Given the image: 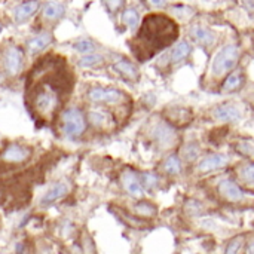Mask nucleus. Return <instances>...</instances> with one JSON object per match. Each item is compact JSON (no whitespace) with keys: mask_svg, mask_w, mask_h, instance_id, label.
Segmentation results:
<instances>
[{"mask_svg":"<svg viewBox=\"0 0 254 254\" xmlns=\"http://www.w3.org/2000/svg\"><path fill=\"white\" fill-rule=\"evenodd\" d=\"M147 3L152 7H155V9H161V7H165L167 6L168 0H147Z\"/></svg>","mask_w":254,"mask_h":254,"instance_id":"f704fd0d","label":"nucleus"},{"mask_svg":"<svg viewBox=\"0 0 254 254\" xmlns=\"http://www.w3.org/2000/svg\"><path fill=\"white\" fill-rule=\"evenodd\" d=\"M241 179L243 182H246L247 185H254V162L246 165L241 170Z\"/></svg>","mask_w":254,"mask_h":254,"instance_id":"c756f323","label":"nucleus"},{"mask_svg":"<svg viewBox=\"0 0 254 254\" xmlns=\"http://www.w3.org/2000/svg\"><path fill=\"white\" fill-rule=\"evenodd\" d=\"M61 60L46 57L30 73L27 100L34 116L40 121H54L73 88V80Z\"/></svg>","mask_w":254,"mask_h":254,"instance_id":"f257e3e1","label":"nucleus"},{"mask_svg":"<svg viewBox=\"0 0 254 254\" xmlns=\"http://www.w3.org/2000/svg\"><path fill=\"white\" fill-rule=\"evenodd\" d=\"M213 116L219 121H223V122H238L243 115H241V110L235 104L225 103L222 106H217L213 110Z\"/></svg>","mask_w":254,"mask_h":254,"instance_id":"4468645a","label":"nucleus"},{"mask_svg":"<svg viewBox=\"0 0 254 254\" xmlns=\"http://www.w3.org/2000/svg\"><path fill=\"white\" fill-rule=\"evenodd\" d=\"M190 39L198 43V45H202V46H211L216 40V34L213 30H210L208 27H204V25H193L190 28Z\"/></svg>","mask_w":254,"mask_h":254,"instance_id":"dca6fc26","label":"nucleus"},{"mask_svg":"<svg viewBox=\"0 0 254 254\" xmlns=\"http://www.w3.org/2000/svg\"><path fill=\"white\" fill-rule=\"evenodd\" d=\"M113 68H115V71H118L121 76H124V77L128 79V80L135 82V80H138V77H140L138 68H137L131 61H128V60L121 58V60L115 61Z\"/></svg>","mask_w":254,"mask_h":254,"instance_id":"f3484780","label":"nucleus"},{"mask_svg":"<svg viewBox=\"0 0 254 254\" xmlns=\"http://www.w3.org/2000/svg\"><path fill=\"white\" fill-rule=\"evenodd\" d=\"M122 22L129 28V30H135L140 24V15L135 9L129 7V9H125L124 13H122Z\"/></svg>","mask_w":254,"mask_h":254,"instance_id":"393cba45","label":"nucleus"},{"mask_svg":"<svg viewBox=\"0 0 254 254\" xmlns=\"http://www.w3.org/2000/svg\"><path fill=\"white\" fill-rule=\"evenodd\" d=\"M121 186L131 198L141 199L144 195V189L141 186L140 174L131 168H127L121 173Z\"/></svg>","mask_w":254,"mask_h":254,"instance_id":"0eeeda50","label":"nucleus"},{"mask_svg":"<svg viewBox=\"0 0 254 254\" xmlns=\"http://www.w3.org/2000/svg\"><path fill=\"white\" fill-rule=\"evenodd\" d=\"M60 235L61 237H70L71 234H73V231H74V225L71 223V222H68V220H65V222H63L61 225H60Z\"/></svg>","mask_w":254,"mask_h":254,"instance_id":"2f4dec72","label":"nucleus"},{"mask_svg":"<svg viewBox=\"0 0 254 254\" xmlns=\"http://www.w3.org/2000/svg\"><path fill=\"white\" fill-rule=\"evenodd\" d=\"M86 131V116L79 107H68L61 113V132L68 140H77Z\"/></svg>","mask_w":254,"mask_h":254,"instance_id":"7ed1b4c3","label":"nucleus"},{"mask_svg":"<svg viewBox=\"0 0 254 254\" xmlns=\"http://www.w3.org/2000/svg\"><path fill=\"white\" fill-rule=\"evenodd\" d=\"M88 121L98 131H107L113 125L112 115L107 110L101 109V107H92L88 112Z\"/></svg>","mask_w":254,"mask_h":254,"instance_id":"f8f14e48","label":"nucleus"},{"mask_svg":"<svg viewBox=\"0 0 254 254\" xmlns=\"http://www.w3.org/2000/svg\"><path fill=\"white\" fill-rule=\"evenodd\" d=\"M243 7H246L249 12H254V0H241Z\"/></svg>","mask_w":254,"mask_h":254,"instance_id":"c9c22d12","label":"nucleus"},{"mask_svg":"<svg viewBox=\"0 0 254 254\" xmlns=\"http://www.w3.org/2000/svg\"><path fill=\"white\" fill-rule=\"evenodd\" d=\"M0 33H1V24H0Z\"/></svg>","mask_w":254,"mask_h":254,"instance_id":"4c0bfd02","label":"nucleus"},{"mask_svg":"<svg viewBox=\"0 0 254 254\" xmlns=\"http://www.w3.org/2000/svg\"><path fill=\"white\" fill-rule=\"evenodd\" d=\"M140 180H141L143 189L147 190V192L155 190L159 186V182H161L159 176L156 173H153V171H144V173H141L140 174Z\"/></svg>","mask_w":254,"mask_h":254,"instance_id":"b1692460","label":"nucleus"},{"mask_svg":"<svg viewBox=\"0 0 254 254\" xmlns=\"http://www.w3.org/2000/svg\"><path fill=\"white\" fill-rule=\"evenodd\" d=\"M164 173L168 176H177L182 173V161L177 155H170L162 164Z\"/></svg>","mask_w":254,"mask_h":254,"instance_id":"5701e85b","label":"nucleus"},{"mask_svg":"<svg viewBox=\"0 0 254 254\" xmlns=\"http://www.w3.org/2000/svg\"><path fill=\"white\" fill-rule=\"evenodd\" d=\"M39 0H27L19 3L15 9H13V18L18 24H22L25 21H28L39 9Z\"/></svg>","mask_w":254,"mask_h":254,"instance_id":"2eb2a0df","label":"nucleus"},{"mask_svg":"<svg viewBox=\"0 0 254 254\" xmlns=\"http://www.w3.org/2000/svg\"><path fill=\"white\" fill-rule=\"evenodd\" d=\"M61 254H67V253H61Z\"/></svg>","mask_w":254,"mask_h":254,"instance_id":"58836bf2","label":"nucleus"},{"mask_svg":"<svg viewBox=\"0 0 254 254\" xmlns=\"http://www.w3.org/2000/svg\"><path fill=\"white\" fill-rule=\"evenodd\" d=\"M54 42V37L49 31H43L40 34H36L34 37H31L28 42H27V49L31 52V54H37L40 51H43L45 48H48L51 43Z\"/></svg>","mask_w":254,"mask_h":254,"instance_id":"a211bd4d","label":"nucleus"},{"mask_svg":"<svg viewBox=\"0 0 254 254\" xmlns=\"http://www.w3.org/2000/svg\"><path fill=\"white\" fill-rule=\"evenodd\" d=\"M229 162V158L223 153H213V155H208L205 156L204 159L199 161L198 164V171L202 173V174H208V173H213V171H217V170H222L228 165Z\"/></svg>","mask_w":254,"mask_h":254,"instance_id":"ddd939ff","label":"nucleus"},{"mask_svg":"<svg viewBox=\"0 0 254 254\" xmlns=\"http://www.w3.org/2000/svg\"><path fill=\"white\" fill-rule=\"evenodd\" d=\"M125 4V0H104V6L109 13H116L119 12Z\"/></svg>","mask_w":254,"mask_h":254,"instance_id":"7c9ffc66","label":"nucleus"},{"mask_svg":"<svg viewBox=\"0 0 254 254\" xmlns=\"http://www.w3.org/2000/svg\"><path fill=\"white\" fill-rule=\"evenodd\" d=\"M179 36V27L174 19L167 15H147L134 39L132 51L135 57L146 61L152 55L173 45Z\"/></svg>","mask_w":254,"mask_h":254,"instance_id":"f03ea898","label":"nucleus"},{"mask_svg":"<svg viewBox=\"0 0 254 254\" xmlns=\"http://www.w3.org/2000/svg\"><path fill=\"white\" fill-rule=\"evenodd\" d=\"M247 254H254V243L249 244V249H247Z\"/></svg>","mask_w":254,"mask_h":254,"instance_id":"e433bc0d","label":"nucleus"},{"mask_svg":"<svg viewBox=\"0 0 254 254\" xmlns=\"http://www.w3.org/2000/svg\"><path fill=\"white\" fill-rule=\"evenodd\" d=\"M240 60V49L234 43L225 45L214 57L211 64V71L216 77H222L228 73H231Z\"/></svg>","mask_w":254,"mask_h":254,"instance_id":"20e7f679","label":"nucleus"},{"mask_svg":"<svg viewBox=\"0 0 254 254\" xmlns=\"http://www.w3.org/2000/svg\"><path fill=\"white\" fill-rule=\"evenodd\" d=\"M24 61V51L19 46H9L3 54V67L9 76L19 74Z\"/></svg>","mask_w":254,"mask_h":254,"instance_id":"6e6552de","label":"nucleus"},{"mask_svg":"<svg viewBox=\"0 0 254 254\" xmlns=\"http://www.w3.org/2000/svg\"><path fill=\"white\" fill-rule=\"evenodd\" d=\"M88 100L94 104H119L124 100V92L116 88H104V86H92L88 91Z\"/></svg>","mask_w":254,"mask_h":254,"instance_id":"423d86ee","label":"nucleus"},{"mask_svg":"<svg viewBox=\"0 0 254 254\" xmlns=\"http://www.w3.org/2000/svg\"><path fill=\"white\" fill-rule=\"evenodd\" d=\"M152 137L153 140L161 146V147H170L176 141V131L173 127L167 122H158L153 129H152Z\"/></svg>","mask_w":254,"mask_h":254,"instance_id":"9d476101","label":"nucleus"},{"mask_svg":"<svg viewBox=\"0 0 254 254\" xmlns=\"http://www.w3.org/2000/svg\"><path fill=\"white\" fill-rule=\"evenodd\" d=\"M170 122L179 124V125H186L192 121V112L185 107H177L170 112Z\"/></svg>","mask_w":254,"mask_h":254,"instance_id":"4be33fe9","label":"nucleus"},{"mask_svg":"<svg viewBox=\"0 0 254 254\" xmlns=\"http://www.w3.org/2000/svg\"><path fill=\"white\" fill-rule=\"evenodd\" d=\"M33 156V149L21 143H7L0 152V164L7 167H16L28 162Z\"/></svg>","mask_w":254,"mask_h":254,"instance_id":"39448f33","label":"nucleus"},{"mask_svg":"<svg viewBox=\"0 0 254 254\" xmlns=\"http://www.w3.org/2000/svg\"><path fill=\"white\" fill-rule=\"evenodd\" d=\"M243 85V74L238 73V71H234L228 76V79L225 80L223 83V91H228V92H232V91H237L240 89Z\"/></svg>","mask_w":254,"mask_h":254,"instance_id":"a878e982","label":"nucleus"},{"mask_svg":"<svg viewBox=\"0 0 254 254\" xmlns=\"http://www.w3.org/2000/svg\"><path fill=\"white\" fill-rule=\"evenodd\" d=\"M199 146H198V143H195V141H190V143H188V144H185V147H183V150H182V153H183V158L188 161V162H193V161H196V158L199 156Z\"/></svg>","mask_w":254,"mask_h":254,"instance_id":"c85d7f7f","label":"nucleus"},{"mask_svg":"<svg viewBox=\"0 0 254 254\" xmlns=\"http://www.w3.org/2000/svg\"><path fill=\"white\" fill-rule=\"evenodd\" d=\"M42 12H43L45 19H48V21H57V19H60L64 15L65 9H64V4H61L57 0H48L43 4V10Z\"/></svg>","mask_w":254,"mask_h":254,"instance_id":"6ab92c4d","label":"nucleus"},{"mask_svg":"<svg viewBox=\"0 0 254 254\" xmlns=\"http://www.w3.org/2000/svg\"><path fill=\"white\" fill-rule=\"evenodd\" d=\"M70 193V185L67 182H57L54 183L40 198V207H51L60 199L65 198Z\"/></svg>","mask_w":254,"mask_h":254,"instance_id":"1a4fd4ad","label":"nucleus"},{"mask_svg":"<svg viewBox=\"0 0 254 254\" xmlns=\"http://www.w3.org/2000/svg\"><path fill=\"white\" fill-rule=\"evenodd\" d=\"M71 46H73L74 51L82 52L83 55H85V54H92V52L97 49L95 43H94L92 40H89V39H79V40L73 42Z\"/></svg>","mask_w":254,"mask_h":254,"instance_id":"cd10ccee","label":"nucleus"},{"mask_svg":"<svg viewBox=\"0 0 254 254\" xmlns=\"http://www.w3.org/2000/svg\"><path fill=\"white\" fill-rule=\"evenodd\" d=\"M103 60H104V58H103V55H100V54H85V55L77 61V64H79V67L89 68V67H95V65L101 64Z\"/></svg>","mask_w":254,"mask_h":254,"instance_id":"bb28decb","label":"nucleus"},{"mask_svg":"<svg viewBox=\"0 0 254 254\" xmlns=\"http://www.w3.org/2000/svg\"><path fill=\"white\" fill-rule=\"evenodd\" d=\"M15 254H33L27 243H18L15 247Z\"/></svg>","mask_w":254,"mask_h":254,"instance_id":"72a5a7b5","label":"nucleus"},{"mask_svg":"<svg viewBox=\"0 0 254 254\" xmlns=\"http://www.w3.org/2000/svg\"><path fill=\"white\" fill-rule=\"evenodd\" d=\"M0 254H6V253H0Z\"/></svg>","mask_w":254,"mask_h":254,"instance_id":"ea45409f","label":"nucleus"},{"mask_svg":"<svg viewBox=\"0 0 254 254\" xmlns=\"http://www.w3.org/2000/svg\"><path fill=\"white\" fill-rule=\"evenodd\" d=\"M190 51H192V48H190V45H189L188 42H185V40H183V42H179V43L173 48V51H171V54H170V61H171L173 64L180 63V61H183L185 58L189 57Z\"/></svg>","mask_w":254,"mask_h":254,"instance_id":"aec40b11","label":"nucleus"},{"mask_svg":"<svg viewBox=\"0 0 254 254\" xmlns=\"http://www.w3.org/2000/svg\"><path fill=\"white\" fill-rule=\"evenodd\" d=\"M240 247H241L240 240H234V241H231V243H229V246H228V249H226L225 254H237L238 253V250H240Z\"/></svg>","mask_w":254,"mask_h":254,"instance_id":"473e14b6","label":"nucleus"},{"mask_svg":"<svg viewBox=\"0 0 254 254\" xmlns=\"http://www.w3.org/2000/svg\"><path fill=\"white\" fill-rule=\"evenodd\" d=\"M217 192L228 202H238L244 198L243 189L231 179H222L217 185Z\"/></svg>","mask_w":254,"mask_h":254,"instance_id":"9b49d317","label":"nucleus"},{"mask_svg":"<svg viewBox=\"0 0 254 254\" xmlns=\"http://www.w3.org/2000/svg\"><path fill=\"white\" fill-rule=\"evenodd\" d=\"M134 213H135L138 217H141V219H152V217L156 216L158 210H156V205H153L152 202L140 199V201L134 205Z\"/></svg>","mask_w":254,"mask_h":254,"instance_id":"412c9836","label":"nucleus"}]
</instances>
